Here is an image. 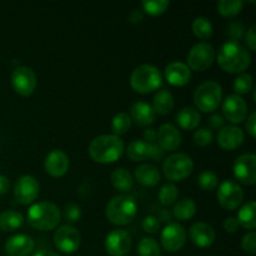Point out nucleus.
<instances>
[{"label": "nucleus", "mask_w": 256, "mask_h": 256, "mask_svg": "<svg viewBox=\"0 0 256 256\" xmlns=\"http://www.w3.org/2000/svg\"><path fill=\"white\" fill-rule=\"evenodd\" d=\"M216 59L219 66L230 74H242L252 64L250 52L242 44L230 40L218 50Z\"/></svg>", "instance_id": "obj_1"}, {"label": "nucleus", "mask_w": 256, "mask_h": 256, "mask_svg": "<svg viewBox=\"0 0 256 256\" xmlns=\"http://www.w3.org/2000/svg\"><path fill=\"white\" fill-rule=\"evenodd\" d=\"M124 154V142L115 135H100L92 140L89 155L95 162L112 164L118 162Z\"/></svg>", "instance_id": "obj_2"}, {"label": "nucleus", "mask_w": 256, "mask_h": 256, "mask_svg": "<svg viewBox=\"0 0 256 256\" xmlns=\"http://www.w3.org/2000/svg\"><path fill=\"white\" fill-rule=\"evenodd\" d=\"M28 222L40 232H50L59 225L62 219L60 209L50 202H40L28 210Z\"/></svg>", "instance_id": "obj_3"}, {"label": "nucleus", "mask_w": 256, "mask_h": 256, "mask_svg": "<svg viewBox=\"0 0 256 256\" xmlns=\"http://www.w3.org/2000/svg\"><path fill=\"white\" fill-rule=\"evenodd\" d=\"M108 220L118 226L130 224L138 214V204L130 195H116L106 205Z\"/></svg>", "instance_id": "obj_4"}, {"label": "nucleus", "mask_w": 256, "mask_h": 256, "mask_svg": "<svg viewBox=\"0 0 256 256\" xmlns=\"http://www.w3.org/2000/svg\"><path fill=\"white\" fill-rule=\"evenodd\" d=\"M130 85L132 90L139 94H149L162 88V72L154 65H140L135 68L134 72L130 75Z\"/></svg>", "instance_id": "obj_5"}, {"label": "nucleus", "mask_w": 256, "mask_h": 256, "mask_svg": "<svg viewBox=\"0 0 256 256\" xmlns=\"http://www.w3.org/2000/svg\"><path fill=\"white\" fill-rule=\"evenodd\" d=\"M194 170V162L189 155L184 152H176L166 159L162 162V174L170 182H182Z\"/></svg>", "instance_id": "obj_6"}, {"label": "nucleus", "mask_w": 256, "mask_h": 256, "mask_svg": "<svg viewBox=\"0 0 256 256\" xmlns=\"http://www.w3.org/2000/svg\"><path fill=\"white\" fill-rule=\"evenodd\" d=\"M222 100V89L216 82H205L194 92V102L202 112H212Z\"/></svg>", "instance_id": "obj_7"}, {"label": "nucleus", "mask_w": 256, "mask_h": 256, "mask_svg": "<svg viewBox=\"0 0 256 256\" xmlns=\"http://www.w3.org/2000/svg\"><path fill=\"white\" fill-rule=\"evenodd\" d=\"M215 60V50L208 42H198L188 54V68L195 72H205Z\"/></svg>", "instance_id": "obj_8"}, {"label": "nucleus", "mask_w": 256, "mask_h": 256, "mask_svg": "<svg viewBox=\"0 0 256 256\" xmlns=\"http://www.w3.org/2000/svg\"><path fill=\"white\" fill-rule=\"evenodd\" d=\"M218 200L225 210H236L244 200V192L238 182L232 180H225L218 189Z\"/></svg>", "instance_id": "obj_9"}, {"label": "nucleus", "mask_w": 256, "mask_h": 256, "mask_svg": "<svg viewBox=\"0 0 256 256\" xmlns=\"http://www.w3.org/2000/svg\"><path fill=\"white\" fill-rule=\"evenodd\" d=\"M126 155L132 162H144L148 159L160 160L164 156V150L158 145V142L150 144L144 140H134L128 145Z\"/></svg>", "instance_id": "obj_10"}, {"label": "nucleus", "mask_w": 256, "mask_h": 256, "mask_svg": "<svg viewBox=\"0 0 256 256\" xmlns=\"http://www.w3.org/2000/svg\"><path fill=\"white\" fill-rule=\"evenodd\" d=\"M12 85L20 96H29L36 88V75L30 68L18 66L12 74Z\"/></svg>", "instance_id": "obj_11"}, {"label": "nucleus", "mask_w": 256, "mask_h": 256, "mask_svg": "<svg viewBox=\"0 0 256 256\" xmlns=\"http://www.w3.org/2000/svg\"><path fill=\"white\" fill-rule=\"evenodd\" d=\"M80 234L72 225H62L54 234V245L64 254H72L80 246Z\"/></svg>", "instance_id": "obj_12"}, {"label": "nucleus", "mask_w": 256, "mask_h": 256, "mask_svg": "<svg viewBox=\"0 0 256 256\" xmlns=\"http://www.w3.org/2000/svg\"><path fill=\"white\" fill-rule=\"evenodd\" d=\"M40 185L32 175H24L19 178L14 186V198L16 202L22 205H29L39 196Z\"/></svg>", "instance_id": "obj_13"}, {"label": "nucleus", "mask_w": 256, "mask_h": 256, "mask_svg": "<svg viewBox=\"0 0 256 256\" xmlns=\"http://www.w3.org/2000/svg\"><path fill=\"white\" fill-rule=\"evenodd\" d=\"M235 179L244 185H254L256 182V156L255 154L240 155L232 166Z\"/></svg>", "instance_id": "obj_14"}, {"label": "nucleus", "mask_w": 256, "mask_h": 256, "mask_svg": "<svg viewBox=\"0 0 256 256\" xmlns=\"http://www.w3.org/2000/svg\"><path fill=\"white\" fill-rule=\"evenodd\" d=\"M185 242H186V232L178 222H170L162 229V245L166 252H179L184 248Z\"/></svg>", "instance_id": "obj_15"}, {"label": "nucleus", "mask_w": 256, "mask_h": 256, "mask_svg": "<svg viewBox=\"0 0 256 256\" xmlns=\"http://www.w3.org/2000/svg\"><path fill=\"white\" fill-rule=\"evenodd\" d=\"M105 249L110 256H125L132 249V236L126 230H112L105 239Z\"/></svg>", "instance_id": "obj_16"}, {"label": "nucleus", "mask_w": 256, "mask_h": 256, "mask_svg": "<svg viewBox=\"0 0 256 256\" xmlns=\"http://www.w3.org/2000/svg\"><path fill=\"white\" fill-rule=\"evenodd\" d=\"M222 115L232 124L242 122L248 116L246 102L236 94L229 95L222 102Z\"/></svg>", "instance_id": "obj_17"}, {"label": "nucleus", "mask_w": 256, "mask_h": 256, "mask_svg": "<svg viewBox=\"0 0 256 256\" xmlns=\"http://www.w3.org/2000/svg\"><path fill=\"white\" fill-rule=\"evenodd\" d=\"M69 156L62 150H52L46 155L44 162V169L50 176L60 178L69 170Z\"/></svg>", "instance_id": "obj_18"}, {"label": "nucleus", "mask_w": 256, "mask_h": 256, "mask_svg": "<svg viewBox=\"0 0 256 256\" xmlns=\"http://www.w3.org/2000/svg\"><path fill=\"white\" fill-rule=\"evenodd\" d=\"M158 145L164 152H174L182 144V135L172 124H162L156 132Z\"/></svg>", "instance_id": "obj_19"}, {"label": "nucleus", "mask_w": 256, "mask_h": 256, "mask_svg": "<svg viewBox=\"0 0 256 256\" xmlns=\"http://www.w3.org/2000/svg\"><path fill=\"white\" fill-rule=\"evenodd\" d=\"M189 236L192 244L198 248H209L214 244L216 235L212 225L206 222H196L189 230Z\"/></svg>", "instance_id": "obj_20"}, {"label": "nucleus", "mask_w": 256, "mask_h": 256, "mask_svg": "<svg viewBox=\"0 0 256 256\" xmlns=\"http://www.w3.org/2000/svg\"><path fill=\"white\" fill-rule=\"evenodd\" d=\"M218 144L224 150H235L244 142V132L239 126L228 125L218 132Z\"/></svg>", "instance_id": "obj_21"}, {"label": "nucleus", "mask_w": 256, "mask_h": 256, "mask_svg": "<svg viewBox=\"0 0 256 256\" xmlns=\"http://www.w3.org/2000/svg\"><path fill=\"white\" fill-rule=\"evenodd\" d=\"M34 240L26 234H18L5 242V252L9 256H28L34 250Z\"/></svg>", "instance_id": "obj_22"}, {"label": "nucleus", "mask_w": 256, "mask_h": 256, "mask_svg": "<svg viewBox=\"0 0 256 256\" xmlns=\"http://www.w3.org/2000/svg\"><path fill=\"white\" fill-rule=\"evenodd\" d=\"M165 78L174 86H184L192 79V70L182 62H172L165 68Z\"/></svg>", "instance_id": "obj_23"}, {"label": "nucleus", "mask_w": 256, "mask_h": 256, "mask_svg": "<svg viewBox=\"0 0 256 256\" xmlns=\"http://www.w3.org/2000/svg\"><path fill=\"white\" fill-rule=\"evenodd\" d=\"M135 180L138 184L145 188H154L162 180L159 169L155 165L152 164H142L135 169Z\"/></svg>", "instance_id": "obj_24"}, {"label": "nucleus", "mask_w": 256, "mask_h": 256, "mask_svg": "<svg viewBox=\"0 0 256 256\" xmlns=\"http://www.w3.org/2000/svg\"><path fill=\"white\" fill-rule=\"evenodd\" d=\"M132 122L134 120L139 126H149L155 122V112L152 105L145 102H135L130 110Z\"/></svg>", "instance_id": "obj_25"}, {"label": "nucleus", "mask_w": 256, "mask_h": 256, "mask_svg": "<svg viewBox=\"0 0 256 256\" xmlns=\"http://www.w3.org/2000/svg\"><path fill=\"white\" fill-rule=\"evenodd\" d=\"M155 114L166 115L174 108V96L168 89H162L155 94L152 105Z\"/></svg>", "instance_id": "obj_26"}, {"label": "nucleus", "mask_w": 256, "mask_h": 256, "mask_svg": "<svg viewBox=\"0 0 256 256\" xmlns=\"http://www.w3.org/2000/svg\"><path fill=\"white\" fill-rule=\"evenodd\" d=\"M175 120L182 129L194 130L200 124L202 116H200L199 112L194 108H184V109L179 110V112L175 116Z\"/></svg>", "instance_id": "obj_27"}, {"label": "nucleus", "mask_w": 256, "mask_h": 256, "mask_svg": "<svg viewBox=\"0 0 256 256\" xmlns=\"http://www.w3.org/2000/svg\"><path fill=\"white\" fill-rule=\"evenodd\" d=\"M24 224V216L16 210H6L0 214V230L12 232L20 229Z\"/></svg>", "instance_id": "obj_28"}, {"label": "nucleus", "mask_w": 256, "mask_h": 256, "mask_svg": "<svg viewBox=\"0 0 256 256\" xmlns=\"http://www.w3.org/2000/svg\"><path fill=\"white\" fill-rule=\"evenodd\" d=\"M110 180H112V186L122 192H130L132 189V185H134V179H132V174L126 169H122V168L115 169L112 172Z\"/></svg>", "instance_id": "obj_29"}, {"label": "nucleus", "mask_w": 256, "mask_h": 256, "mask_svg": "<svg viewBox=\"0 0 256 256\" xmlns=\"http://www.w3.org/2000/svg\"><path fill=\"white\" fill-rule=\"evenodd\" d=\"M238 222L240 226L248 230H254L256 228V204L255 202H249L239 210Z\"/></svg>", "instance_id": "obj_30"}, {"label": "nucleus", "mask_w": 256, "mask_h": 256, "mask_svg": "<svg viewBox=\"0 0 256 256\" xmlns=\"http://www.w3.org/2000/svg\"><path fill=\"white\" fill-rule=\"evenodd\" d=\"M195 212H196V204L190 198H185V199L179 200L175 204L174 209H172V215L178 220H182V222L192 219L195 215Z\"/></svg>", "instance_id": "obj_31"}, {"label": "nucleus", "mask_w": 256, "mask_h": 256, "mask_svg": "<svg viewBox=\"0 0 256 256\" xmlns=\"http://www.w3.org/2000/svg\"><path fill=\"white\" fill-rule=\"evenodd\" d=\"M192 29L195 36H198L202 40L209 39L212 35V24L208 18L199 16L194 19L192 24Z\"/></svg>", "instance_id": "obj_32"}, {"label": "nucleus", "mask_w": 256, "mask_h": 256, "mask_svg": "<svg viewBox=\"0 0 256 256\" xmlns=\"http://www.w3.org/2000/svg\"><path fill=\"white\" fill-rule=\"evenodd\" d=\"M218 12L225 18H234L242 12L244 2L240 0H220L218 2Z\"/></svg>", "instance_id": "obj_33"}, {"label": "nucleus", "mask_w": 256, "mask_h": 256, "mask_svg": "<svg viewBox=\"0 0 256 256\" xmlns=\"http://www.w3.org/2000/svg\"><path fill=\"white\" fill-rule=\"evenodd\" d=\"M132 126V118L126 112H119L112 118V130L115 136H120L129 132Z\"/></svg>", "instance_id": "obj_34"}, {"label": "nucleus", "mask_w": 256, "mask_h": 256, "mask_svg": "<svg viewBox=\"0 0 256 256\" xmlns=\"http://www.w3.org/2000/svg\"><path fill=\"white\" fill-rule=\"evenodd\" d=\"M139 256H160V246L156 240L152 238H144L138 244Z\"/></svg>", "instance_id": "obj_35"}, {"label": "nucleus", "mask_w": 256, "mask_h": 256, "mask_svg": "<svg viewBox=\"0 0 256 256\" xmlns=\"http://www.w3.org/2000/svg\"><path fill=\"white\" fill-rule=\"evenodd\" d=\"M179 196V189L174 184H165L159 192V202L164 206H170L176 202Z\"/></svg>", "instance_id": "obj_36"}, {"label": "nucleus", "mask_w": 256, "mask_h": 256, "mask_svg": "<svg viewBox=\"0 0 256 256\" xmlns=\"http://www.w3.org/2000/svg\"><path fill=\"white\" fill-rule=\"evenodd\" d=\"M170 2L168 0H156V2H152V0H144L142 2V6L144 12L152 15V16H158V15L164 14L169 8Z\"/></svg>", "instance_id": "obj_37"}, {"label": "nucleus", "mask_w": 256, "mask_h": 256, "mask_svg": "<svg viewBox=\"0 0 256 256\" xmlns=\"http://www.w3.org/2000/svg\"><path fill=\"white\" fill-rule=\"evenodd\" d=\"M219 184V179L215 172H210V170H205V172H200L198 176V185L200 189L205 190V192H212Z\"/></svg>", "instance_id": "obj_38"}, {"label": "nucleus", "mask_w": 256, "mask_h": 256, "mask_svg": "<svg viewBox=\"0 0 256 256\" xmlns=\"http://www.w3.org/2000/svg\"><path fill=\"white\" fill-rule=\"evenodd\" d=\"M252 89V76L249 74H240L234 80V90L236 95H242Z\"/></svg>", "instance_id": "obj_39"}, {"label": "nucleus", "mask_w": 256, "mask_h": 256, "mask_svg": "<svg viewBox=\"0 0 256 256\" xmlns=\"http://www.w3.org/2000/svg\"><path fill=\"white\" fill-rule=\"evenodd\" d=\"M212 140H214V134L210 129L202 128V129L196 130V132L194 134V142L198 146H208V145L212 144Z\"/></svg>", "instance_id": "obj_40"}, {"label": "nucleus", "mask_w": 256, "mask_h": 256, "mask_svg": "<svg viewBox=\"0 0 256 256\" xmlns=\"http://www.w3.org/2000/svg\"><path fill=\"white\" fill-rule=\"evenodd\" d=\"M226 34L229 36L230 42H239V40L245 35V28L242 22H232V24H229L226 29Z\"/></svg>", "instance_id": "obj_41"}, {"label": "nucleus", "mask_w": 256, "mask_h": 256, "mask_svg": "<svg viewBox=\"0 0 256 256\" xmlns=\"http://www.w3.org/2000/svg\"><path fill=\"white\" fill-rule=\"evenodd\" d=\"M64 218L70 224L79 222L80 218H82V209H80L79 205L72 204V202L68 204L64 209Z\"/></svg>", "instance_id": "obj_42"}, {"label": "nucleus", "mask_w": 256, "mask_h": 256, "mask_svg": "<svg viewBox=\"0 0 256 256\" xmlns=\"http://www.w3.org/2000/svg\"><path fill=\"white\" fill-rule=\"evenodd\" d=\"M242 250H244L245 252H248V254H256V234L254 232H248V234L244 235L242 242Z\"/></svg>", "instance_id": "obj_43"}, {"label": "nucleus", "mask_w": 256, "mask_h": 256, "mask_svg": "<svg viewBox=\"0 0 256 256\" xmlns=\"http://www.w3.org/2000/svg\"><path fill=\"white\" fill-rule=\"evenodd\" d=\"M142 230L148 234H156L160 230V222L158 220V218L152 216V215L145 218L142 220Z\"/></svg>", "instance_id": "obj_44"}, {"label": "nucleus", "mask_w": 256, "mask_h": 256, "mask_svg": "<svg viewBox=\"0 0 256 256\" xmlns=\"http://www.w3.org/2000/svg\"><path fill=\"white\" fill-rule=\"evenodd\" d=\"M245 42H246L248 48H249L250 50H256V26L250 28L249 30L246 32V34H245Z\"/></svg>", "instance_id": "obj_45"}, {"label": "nucleus", "mask_w": 256, "mask_h": 256, "mask_svg": "<svg viewBox=\"0 0 256 256\" xmlns=\"http://www.w3.org/2000/svg\"><path fill=\"white\" fill-rule=\"evenodd\" d=\"M209 126L212 128V129L214 130H219L222 129V128H224V124H225V120L224 118L222 116V115L219 114H212V116L209 118Z\"/></svg>", "instance_id": "obj_46"}, {"label": "nucleus", "mask_w": 256, "mask_h": 256, "mask_svg": "<svg viewBox=\"0 0 256 256\" xmlns=\"http://www.w3.org/2000/svg\"><path fill=\"white\" fill-rule=\"evenodd\" d=\"M240 225L239 222H238L236 218H228V219H225L224 222V229L225 232H230V234H234V232H236L238 230H239Z\"/></svg>", "instance_id": "obj_47"}, {"label": "nucleus", "mask_w": 256, "mask_h": 256, "mask_svg": "<svg viewBox=\"0 0 256 256\" xmlns=\"http://www.w3.org/2000/svg\"><path fill=\"white\" fill-rule=\"evenodd\" d=\"M246 132L254 139L256 136V112H252L246 119Z\"/></svg>", "instance_id": "obj_48"}, {"label": "nucleus", "mask_w": 256, "mask_h": 256, "mask_svg": "<svg viewBox=\"0 0 256 256\" xmlns=\"http://www.w3.org/2000/svg\"><path fill=\"white\" fill-rule=\"evenodd\" d=\"M142 18H144V15H142V10L139 9H134L129 15V20L130 22H132V24H138V22H140L142 20Z\"/></svg>", "instance_id": "obj_49"}, {"label": "nucleus", "mask_w": 256, "mask_h": 256, "mask_svg": "<svg viewBox=\"0 0 256 256\" xmlns=\"http://www.w3.org/2000/svg\"><path fill=\"white\" fill-rule=\"evenodd\" d=\"M144 142L155 144L156 142V132L154 129H148L144 132Z\"/></svg>", "instance_id": "obj_50"}, {"label": "nucleus", "mask_w": 256, "mask_h": 256, "mask_svg": "<svg viewBox=\"0 0 256 256\" xmlns=\"http://www.w3.org/2000/svg\"><path fill=\"white\" fill-rule=\"evenodd\" d=\"M10 189V182L6 176L0 175V195L6 194Z\"/></svg>", "instance_id": "obj_51"}, {"label": "nucleus", "mask_w": 256, "mask_h": 256, "mask_svg": "<svg viewBox=\"0 0 256 256\" xmlns=\"http://www.w3.org/2000/svg\"><path fill=\"white\" fill-rule=\"evenodd\" d=\"M172 215L170 214L168 210H160L158 220H159V222H168V224H170V222H172Z\"/></svg>", "instance_id": "obj_52"}, {"label": "nucleus", "mask_w": 256, "mask_h": 256, "mask_svg": "<svg viewBox=\"0 0 256 256\" xmlns=\"http://www.w3.org/2000/svg\"><path fill=\"white\" fill-rule=\"evenodd\" d=\"M32 256H60V255H58L56 252H49V250H40V252H38L36 254H34Z\"/></svg>", "instance_id": "obj_53"}]
</instances>
